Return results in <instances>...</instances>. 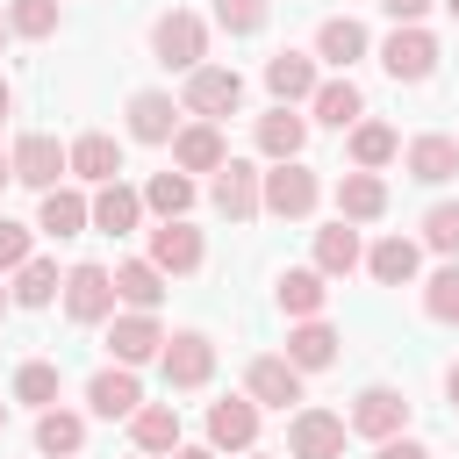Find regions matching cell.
I'll use <instances>...</instances> for the list:
<instances>
[{
	"mask_svg": "<svg viewBox=\"0 0 459 459\" xmlns=\"http://www.w3.org/2000/svg\"><path fill=\"white\" fill-rule=\"evenodd\" d=\"M151 50H158V65H165V72H201V57H208V22H201V14H186V7H172V14H158Z\"/></svg>",
	"mask_w": 459,
	"mask_h": 459,
	"instance_id": "1",
	"label": "cell"
},
{
	"mask_svg": "<svg viewBox=\"0 0 459 459\" xmlns=\"http://www.w3.org/2000/svg\"><path fill=\"white\" fill-rule=\"evenodd\" d=\"M158 366H165V387H208L215 380V337L208 330H172Z\"/></svg>",
	"mask_w": 459,
	"mask_h": 459,
	"instance_id": "2",
	"label": "cell"
},
{
	"mask_svg": "<svg viewBox=\"0 0 459 459\" xmlns=\"http://www.w3.org/2000/svg\"><path fill=\"white\" fill-rule=\"evenodd\" d=\"M237 108H244V79H237V65H201V72H186V115L222 122V115H237Z\"/></svg>",
	"mask_w": 459,
	"mask_h": 459,
	"instance_id": "3",
	"label": "cell"
},
{
	"mask_svg": "<svg viewBox=\"0 0 459 459\" xmlns=\"http://www.w3.org/2000/svg\"><path fill=\"white\" fill-rule=\"evenodd\" d=\"M65 316H72V323H108V316H115V273L93 265V258H79V265L65 273Z\"/></svg>",
	"mask_w": 459,
	"mask_h": 459,
	"instance_id": "4",
	"label": "cell"
},
{
	"mask_svg": "<svg viewBox=\"0 0 459 459\" xmlns=\"http://www.w3.org/2000/svg\"><path fill=\"white\" fill-rule=\"evenodd\" d=\"M380 65H387V79H402V86H423L430 72H437V36L416 22V29H394L387 43H380Z\"/></svg>",
	"mask_w": 459,
	"mask_h": 459,
	"instance_id": "5",
	"label": "cell"
},
{
	"mask_svg": "<svg viewBox=\"0 0 459 459\" xmlns=\"http://www.w3.org/2000/svg\"><path fill=\"white\" fill-rule=\"evenodd\" d=\"M316 201H323V186H316V172H308L301 158H287V165H273V172H265V215L301 222Z\"/></svg>",
	"mask_w": 459,
	"mask_h": 459,
	"instance_id": "6",
	"label": "cell"
},
{
	"mask_svg": "<svg viewBox=\"0 0 459 459\" xmlns=\"http://www.w3.org/2000/svg\"><path fill=\"white\" fill-rule=\"evenodd\" d=\"M359 437H402L409 430V394L402 387H359V402H351V416H344Z\"/></svg>",
	"mask_w": 459,
	"mask_h": 459,
	"instance_id": "7",
	"label": "cell"
},
{
	"mask_svg": "<svg viewBox=\"0 0 459 459\" xmlns=\"http://www.w3.org/2000/svg\"><path fill=\"white\" fill-rule=\"evenodd\" d=\"M208 194H215V208H222L230 222H251V215L265 208V172H258L251 158H230V165L215 172V186H208Z\"/></svg>",
	"mask_w": 459,
	"mask_h": 459,
	"instance_id": "8",
	"label": "cell"
},
{
	"mask_svg": "<svg viewBox=\"0 0 459 459\" xmlns=\"http://www.w3.org/2000/svg\"><path fill=\"white\" fill-rule=\"evenodd\" d=\"M344 416H330V409H301L294 423H287V459H344Z\"/></svg>",
	"mask_w": 459,
	"mask_h": 459,
	"instance_id": "9",
	"label": "cell"
},
{
	"mask_svg": "<svg viewBox=\"0 0 459 459\" xmlns=\"http://www.w3.org/2000/svg\"><path fill=\"white\" fill-rule=\"evenodd\" d=\"M244 394H251L258 409H287V402H301V366H294L287 351H265V359H251Z\"/></svg>",
	"mask_w": 459,
	"mask_h": 459,
	"instance_id": "10",
	"label": "cell"
},
{
	"mask_svg": "<svg viewBox=\"0 0 459 459\" xmlns=\"http://www.w3.org/2000/svg\"><path fill=\"white\" fill-rule=\"evenodd\" d=\"M208 445H215V452H251V445H258V402H251V394L208 402Z\"/></svg>",
	"mask_w": 459,
	"mask_h": 459,
	"instance_id": "11",
	"label": "cell"
},
{
	"mask_svg": "<svg viewBox=\"0 0 459 459\" xmlns=\"http://www.w3.org/2000/svg\"><path fill=\"white\" fill-rule=\"evenodd\" d=\"M65 172H72V151H65L57 136H22V143H14V179H22V186L50 194Z\"/></svg>",
	"mask_w": 459,
	"mask_h": 459,
	"instance_id": "12",
	"label": "cell"
},
{
	"mask_svg": "<svg viewBox=\"0 0 459 459\" xmlns=\"http://www.w3.org/2000/svg\"><path fill=\"white\" fill-rule=\"evenodd\" d=\"M201 258H208V244H201V230L194 222H158L151 230V265L172 280V273H201Z\"/></svg>",
	"mask_w": 459,
	"mask_h": 459,
	"instance_id": "13",
	"label": "cell"
},
{
	"mask_svg": "<svg viewBox=\"0 0 459 459\" xmlns=\"http://www.w3.org/2000/svg\"><path fill=\"white\" fill-rule=\"evenodd\" d=\"M108 351H115V366H143V359H158V351H165L158 316H143V308L115 316V323H108Z\"/></svg>",
	"mask_w": 459,
	"mask_h": 459,
	"instance_id": "14",
	"label": "cell"
},
{
	"mask_svg": "<svg viewBox=\"0 0 459 459\" xmlns=\"http://www.w3.org/2000/svg\"><path fill=\"white\" fill-rule=\"evenodd\" d=\"M86 402H93V416H136L143 409V387H136V366H100L93 380H86Z\"/></svg>",
	"mask_w": 459,
	"mask_h": 459,
	"instance_id": "15",
	"label": "cell"
},
{
	"mask_svg": "<svg viewBox=\"0 0 459 459\" xmlns=\"http://www.w3.org/2000/svg\"><path fill=\"white\" fill-rule=\"evenodd\" d=\"M265 86H273V100L280 108H294V100H316V57H301V50H273L265 57Z\"/></svg>",
	"mask_w": 459,
	"mask_h": 459,
	"instance_id": "16",
	"label": "cell"
},
{
	"mask_svg": "<svg viewBox=\"0 0 459 459\" xmlns=\"http://www.w3.org/2000/svg\"><path fill=\"white\" fill-rule=\"evenodd\" d=\"M230 151H222V129L215 122H186L172 136V172H222Z\"/></svg>",
	"mask_w": 459,
	"mask_h": 459,
	"instance_id": "17",
	"label": "cell"
},
{
	"mask_svg": "<svg viewBox=\"0 0 459 459\" xmlns=\"http://www.w3.org/2000/svg\"><path fill=\"white\" fill-rule=\"evenodd\" d=\"M129 136L136 143H172L179 136V108H172V93H129Z\"/></svg>",
	"mask_w": 459,
	"mask_h": 459,
	"instance_id": "18",
	"label": "cell"
},
{
	"mask_svg": "<svg viewBox=\"0 0 459 459\" xmlns=\"http://www.w3.org/2000/svg\"><path fill=\"white\" fill-rule=\"evenodd\" d=\"M337 215H344V222H380V215H387V179L351 165V172L337 179Z\"/></svg>",
	"mask_w": 459,
	"mask_h": 459,
	"instance_id": "19",
	"label": "cell"
},
{
	"mask_svg": "<svg viewBox=\"0 0 459 459\" xmlns=\"http://www.w3.org/2000/svg\"><path fill=\"white\" fill-rule=\"evenodd\" d=\"M136 222H143V194L122 186V179H108V186L93 194V230H100V237H129Z\"/></svg>",
	"mask_w": 459,
	"mask_h": 459,
	"instance_id": "20",
	"label": "cell"
},
{
	"mask_svg": "<svg viewBox=\"0 0 459 459\" xmlns=\"http://www.w3.org/2000/svg\"><path fill=\"white\" fill-rule=\"evenodd\" d=\"M129 437H136V452H143V459L179 452V409H172V402H143V409L129 416Z\"/></svg>",
	"mask_w": 459,
	"mask_h": 459,
	"instance_id": "21",
	"label": "cell"
},
{
	"mask_svg": "<svg viewBox=\"0 0 459 459\" xmlns=\"http://www.w3.org/2000/svg\"><path fill=\"white\" fill-rule=\"evenodd\" d=\"M86 222H93V201H86V194H72V186H50V194H43V215H36L43 237L65 244V237H79Z\"/></svg>",
	"mask_w": 459,
	"mask_h": 459,
	"instance_id": "22",
	"label": "cell"
},
{
	"mask_svg": "<svg viewBox=\"0 0 459 459\" xmlns=\"http://www.w3.org/2000/svg\"><path fill=\"white\" fill-rule=\"evenodd\" d=\"M115 301H122V308H143V316H151V308L165 301V273H158L151 258H122V265H115Z\"/></svg>",
	"mask_w": 459,
	"mask_h": 459,
	"instance_id": "23",
	"label": "cell"
},
{
	"mask_svg": "<svg viewBox=\"0 0 459 459\" xmlns=\"http://www.w3.org/2000/svg\"><path fill=\"white\" fill-rule=\"evenodd\" d=\"M301 143H308V122H301L294 108H273V115H258V151H265L273 165L301 158Z\"/></svg>",
	"mask_w": 459,
	"mask_h": 459,
	"instance_id": "24",
	"label": "cell"
},
{
	"mask_svg": "<svg viewBox=\"0 0 459 459\" xmlns=\"http://www.w3.org/2000/svg\"><path fill=\"white\" fill-rule=\"evenodd\" d=\"M72 172H79V179H93V186L122 179V143H115V136H100V129H86V136L72 143Z\"/></svg>",
	"mask_w": 459,
	"mask_h": 459,
	"instance_id": "25",
	"label": "cell"
},
{
	"mask_svg": "<svg viewBox=\"0 0 459 459\" xmlns=\"http://www.w3.org/2000/svg\"><path fill=\"white\" fill-rule=\"evenodd\" d=\"M359 258H366V251H359V230H351L344 215H337L330 230H316V273H323V280H344Z\"/></svg>",
	"mask_w": 459,
	"mask_h": 459,
	"instance_id": "26",
	"label": "cell"
},
{
	"mask_svg": "<svg viewBox=\"0 0 459 459\" xmlns=\"http://www.w3.org/2000/svg\"><path fill=\"white\" fill-rule=\"evenodd\" d=\"M416 265H423V251H416L409 237H380V244L366 251V273H373L380 287H409V280H416Z\"/></svg>",
	"mask_w": 459,
	"mask_h": 459,
	"instance_id": "27",
	"label": "cell"
},
{
	"mask_svg": "<svg viewBox=\"0 0 459 459\" xmlns=\"http://www.w3.org/2000/svg\"><path fill=\"white\" fill-rule=\"evenodd\" d=\"M323 301H330V280H323L316 265H287V273H280V308H287V316L308 323V316H323Z\"/></svg>",
	"mask_w": 459,
	"mask_h": 459,
	"instance_id": "28",
	"label": "cell"
},
{
	"mask_svg": "<svg viewBox=\"0 0 459 459\" xmlns=\"http://www.w3.org/2000/svg\"><path fill=\"white\" fill-rule=\"evenodd\" d=\"M287 359H294L301 373H323V366L337 359V330H330L323 316H308V323H294V330H287Z\"/></svg>",
	"mask_w": 459,
	"mask_h": 459,
	"instance_id": "29",
	"label": "cell"
},
{
	"mask_svg": "<svg viewBox=\"0 0 459 459\" xmlns=\"http://www.w3.org/2000/svg\"><path fill=\"white\" fill-rule=\"evenodd\" d=\"M316 57H323V65H337V72H344V65H359V57H366V29H359L351 14H330V22L316 29Z\"/></svg>",
	"mask_w": 459,
	"mask_h": 459,
	"instance_id": "30",
	"label": "cell"
},
{
	"mask_svg": "<svg viewBox=\"0 0 459 459\" xmlns=\"http://www.w3.org/2000/svg\"><path fill=\"white\" fill-rule=\"evenodd\" d=\"M308 108H316V122H330V129H359V115H366V93H359L351 79H323Z\"/></svg>",
	"mask_w": 459,
	"mask_h": 459,
	"instance_id": "31",
	"label": "cell"
},
{
	"mask_svg": "<svg viewBox=\"0 0 459 459\" xmlns=\"http://www.w3.org/2000/svg\"><path fill=\"white\" fill-rule=\"evenodd\" d=\"M79 445H86V423L72 409H43L36 416V452L43 459H79Z\"/></svg>",
	"mask_w": 459,
	"mask_h": 459,
	"instance_id": "32",
	"label": "cell"
},
{
	"mask_svg": "<svg viewBox=\"0 0 459 459\" xmlns=\"http://www.w3.org/2000/svg\"><path fill=\"white\" fill-rule=\"evenodd\" d=\"M143 208H151L158 222H186V208H194V179H186V172H151Z\"/></svg>",
	"mask_w": 459,
	"mask_h": 459,
	"instance_id": "33",
	"label": "cell"
},
{
	"mask_svg": "<svg viewBox=\"0 0 459 459\" xmlns=\"http://www.w3.org/2000/svg\"><path fill=\"white\" fill-rule=\"evenodd\" d=\"M452 172H459V143H452V136H416V143H409V179L437 186V179H452Z\"/></svg>",
	"mask_w": 459,
	"mask_h": 459,
	"instance_id": "34",
	"label": "cell"
},
{
	"mask_svg": "<svg viewBox=\"0 0 459 459\" xmlns=\"http://www.w3.org/2000/svg\"><path fill=\"white\" fill-rule=\"evenodd\" d=\"M57 287H65V280H57V265H50V258H29V265L14 273V287H7V294H14V308H50V301H57Z\"/></svg>",
	"mask_w": 459,
	"mask_h": 459,
	"instance_id": "35",
	"label": "cell"
},
{
	"mask_svg": "<svg viewBox=\"0 0 459 459\" xmlns=\"http://www.w3.org/2000/svg\"><path fill=\"white\" fill-rule=\"evenodd\" d=\"M394 151H402V136H394L387 122H359V129H351V165H359V172H380Z\"/></svg>",
	"mask_w": 459,
	"mask_h": 459,
	"instance_id": "36",
	"label": "cell"
},
{
	"mask_svg": "<svg viewBox=\"0 0 459 459\" xmlns=\"http://www.w3.org/2000/svg\"><path fill=\"white\" fill-rule=\"evenodd\" d=\"M14 402H29V409H57V366H50V359H29V366L14 373Z\"/></svg>",
	"mask_w": 459,
	"mask_h": 459,
	"instance_id": "37",
	"label": "cell"
},
{
	"mask_svg": "<svg viewBox=\"0 0 459 459\" xmlns=\"http://www.w3.org/2000/svg\"><path fill=\"white\" fill-rule=\"evenodd\" d=\"M7 29L29 36V43H43V36L57 29V0H14V7H7Z\"/></svg>",
	"mask_w": 459,
	"mask_h": 459,
	"instance_id": "38",
	"label": "cell"
},
{
	"mask_svg": "<svg viewBox=\"0 0 459 459\" xmlns=\"http://www.w3.org/2000/svg\"><path fill=\"white\" fill-rule=\"evenodd\" d=\"M423 308H430V323H459V265H437V273H430Z\"/></svg>",
	"mask_w": 459,
	"mask_h": 459,
	"instance_id": "39",
	"label": "cell"
},
{
	"mask_svg": "<svg viewBox=\"0 0 459 459\" xmlns=\"http://www.w3.org/2000/svg\"><path fill=\"white\" fill-rule=\"evenodd\" d=\"M423 244L445 251V258H459V201H437V208L423 215Z\"/></svg>",
	"mask_w": 459,
	"mask_h": 459,
	"instance_id": "40",
	"label": "cell"
},
{
	"mask_svg": "<svg viewBox=\"0 0 459 459\" xmlns=\"http://www.w3.org/2000/svg\"><path fill=\"white\" fill-rule=\"evenodd\" d=\"M215 22L230 36H258L265 29V0H215Z\"/></svg>",
	"mask_w": 459,
	"mask_h": 459,
	"instance_id": "41",
	"label": "cell"
},
{
	"mask_svg": "<svg viewBox=\"0 0 459 459\" xmlns=\"http://www.w3.org/2000/svg\"><path fill=\"white\" fill-rule=\"evenodd\" d=\"M22 265H29V230L0 215V273H22Z\"/></svg>",
	"mask_w": 459,
	"mask_h": 459,
	"instance_id": "42",
	"label": "cell"
},
{
	"mask_svg": "<svg viewBox=\"0 0 459 459\" xmlns=\"http://www.w3.org/2000/svg\"><path fill=\"white\" fill-rule=\"evenodd\" d=\"M380 7L394 14V29H416V22H423V14L437 7V0H380Z\"/></svg>",
	"mask_w": 459,
	"mask_h": 459,
	"instance_id": "43",
	"label": "cell"
},
{
	"mask_svg": "<svg viewBox=\"0 0 459 459\" xmlns=\"http://www.w3.org/2000/svg\"><path fill=\"white\" fill-rule=\"evenodd\" d=\"M380 459H430V445H416V437H387Z\"/></svg>",
	"mask_w": 459,
	"mask_h": 459,
	"instance_id": "44",
	"label": "cell"
},
{
	"mask_svg": "<svg viewBox=\"0 0 459 459\" xmlns=\"http://www.w3.org/2000/svg\"><path fill=\"white\" fill-rule=\"evenodd\" d=\"M172 459H215V445H179Z\"/></svg>",
	"mask_w": 459,
	"mask_h": 459,
	"instance_id": "45",
	"label": "cell"
},
{
	"mask_svg": "<svg viewBox=\"0 0 459 459\" xmlns=\"http://www.w3.org/2000/svg\"><path fill=\"white\" fill-rule=\"evenodd\" d=\"M7 179H14V151H0V186H7Z\"/></svg>",
	"mask_w": 459,
	"mask_h": 459,
	"instance_id": "46",
	"label": "cell"
},
{
	"mask_svg": "<svg viewBox=\"0 0 459 459\" xmlns=\"http://www.w3.org/2000/svg\"><path fill=\"white\" fill-rule=\"evenodd\" d=\"M445 394H452V402H459V366H452V373H445Z\"/></svg>",
	"mask_w": 459,
	"mask_h": 459,
	"instance_id": "47",
	"label": "cell"
},
{
	"mask_svg": "<svg viewBox=\"0 0 459 459\" xmlns=\"http://www.w3.org/2000/svg\"><path fill=\"white\" fill-rule=\"evenodd\" d=\"M7 108H14V93H7V79H0V115H7Z\"/></svg>",
	"mask_w": 459,
	"mask_h": 459,
	"instance_id": "48",
	"label": "cell"
},
{
	"mask_svg": "<svg viewBox=\"0 0 459 459\" xmlns=\"http://www.w3.org/2000/svg\"><path fill=\"white\" fill-rule=\"evenodd\" d=\"M7 301H14V294H7V287H0V316H7Z\"/></svg>",
	"mask_w": 459,
	"mask_h": 459,
	"instance_id": "49",
	"label": "cell"
},
{
	"mask_svg": "<svg viewBox=\"0 0 459 459\" xmlns=\"http://www.w3.org/2000/svg\"><path fill=\"white\" fill-rule=\"evenodd\" d=\"M445 14H452V22H459V0H445Z\"/></svg>",
	"mask_w": 459,
	"mask_h": 459,
	"instance_id": "50",
	"label": "cell"
},
{
	"mask_svg": "<svg viewBox=\"0 0 459 459\" xmlns=\"http://www.w3.org/2000/svg\"><path fill=\"white\" fill-rule=\"evenodd\" d=\"M7 36H14V29H7V14H0V43H7Z\"/></svg>",
	"mask_w": 459,
	"mask_h": 459,
	"instance_id": "51",
	"label": "cell"
},
{
	"mask_svg": "<svg viewBox=\"0 0 459 459\" xmlns=\"http://www.w3.org/2000/svg\"><path fill=\"white\" fill-rule=\"evenodd\" d=\"M0 430H7V402H0Z\"/></svg>",
	"mask_w": 459,
	"mask_h": 459,
	"instance_id": "52",
	"label": "cell"
},
{
	"mask_svg": "<svg viewBox=\"0 0 459 459\" xmlns=\"http://www.w3.org/2000/svg\"><path fill=\"white\" fill-rule=\"evenodd\" d=\"M251 459H273V452H251Z\"/></svg>",
	"mask_w": 459,
	"mask_h": 459,
	"instance_id": "53",
	"label": "cell"
},
{
	"mask_svg": "<svg viewBox=\"0 0 459 459\" xmlns=\"http://www.w3.org/2000/svg\"><path fill=\"white\" fill-rule=\"evenodd\" d=\"M136 459H143V452H136Z\"/></svg>",
	"mask_w": 459,
	"mask_h": 459,
	"instance_id": "54",
	"label": "cell"
}]
</instances>
